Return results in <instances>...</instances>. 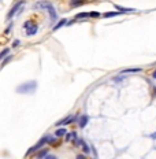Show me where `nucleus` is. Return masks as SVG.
Returning <instances> with one entry per match:
<instances>
[{"label":"nucleus","mask_w":156,"mask_h":159,"mask_svg":"<svg viewBox=\"0 0 156 159\" xmlns=\"http://www.w3.org/2000/svg\"><path fill=\"white\" fill-rule=\"evenodd\" d=\"M37 89V81L32 80V81H26L24 84H21L19 87H16V93L22 95H33Z\"/></svg>","instance_id":"nucleus-1"},{"label":"nucleus","mask_w":156,"mask_h":159,"mask_svg":"<svg viewBox=\"0 0 156 159\" xmlns=\"http://www.w3.org/2000/svg\"><path fill=\"white\" fill-rule=\"evenodd\" d=\"M37 7L42 8V10H47V11L49 12V19L52 21V24L58 19V14H56V10L54 7V4L49 2H38L37 3Z\"/></svg>","instance_id":"nucleus-2"},{"label":"nucleus","mask_w":156,"mask_h":159,"mask_svg":"<svg viewBox=\"0 0 156 159\" xmlns=\"http://www.w3.org/2000/svg\"><path fill=\"white\" fill-rule=\"evenodd\" d=\"M48 141H51V139H49V136H44V137H42V139H41V140H40V141H38V143H37V144H36V145H34V147L29 148V150H28V152H26V157H28V155H29V154H32V152H34V151H37V150H40V148H41V147H44V145H45V144H47V143H48Z\"/></svg>","instance_id":"nucleus-3"},{"label":"nucleus","mask_w":156,"mask_h":159,"mask_svg":"<svg viewBox=\"0 0 156 159\" xmlns=\"http://www.w3.org/2000/svg\"><path fill=\"white\" fill-rule=\"evenodd\" d=\"M24 28L26 29V36H34L36 33L38 32V26L36 25L34 22H30V21L25 22Z\"/></svg>","instance_id":"nucleus-4"},{"label":"nucleus","mask_w":156,"mask_h":159,"mask_svg":"<svg viewBox=\"0 0 156 159\" xmlns=\"http://www.w3.org/2000/svg\"><path fill=\"white\" fill-rule=\"evenodd\" d=\"M22 6H24V2H16L15 4L11 7V10H10V11L7 12V16H6V19H7V21H8V19H11L12 16H14L16 12H18L19 10L22 8Z\"/></svg>","instance_id":"nucleus-5"},{"label":"nucleus","mask_w":156,"mask_h":159,"mask_svg":"<svg viewBox=\"0 0 156 159\" xmlns=\"http://www.w3.org/2000/svg\"><path fill=\"white\" fill-rule=\"evenodd\" d=\"M73 119H74V117L73 115H69V117H66L65 119H62V121H59V122H56V126H63V125H69L70 122H73Z\"/></svg>","instance_id":"nucleus-6"},{"label":"nucleus","mask_w":156,"mask_h":159,"mask_svg":"<svg viewBox=\"0 0 156 159\" xmlns=\"http://www.w3.org/2000/svg\"><path fill=\"white\" fill-rule=\"evenodd\" d=\"M88 121H89L88 115H81V118H79V121H78V126L79 128H85L86 125H88Z\"/></svg>","instance_id":"nucleus-7"},{"label":"nucleus","mask_w":156,"mask_h":159,"mask_svg":"<svg viewBox=\"0 0 156 159\" xmlns=\"http://www.w3.org/2000/svg\"><path fill=\"white\" fill-rule=\"evenodd\" d=\"M118 15H122L121 11H109V12H105V14H103L101 16L103 18H112V16H118Z\"/></svg>","instance_id":"nucleus-8"},{"label":"nucleus","mask_w":156,"mask_h":159,"mask_svg":"<svg viewBox=\"0 0 156 159\" xmlns=\"http://www.w3.org/2000/svg\"><path fill=\"white\" fill-rule=\"evenodd\" d=\"M115 8H117L118 11H121L122 14H123V12H134V11H136L134 8H127V7H122V6H118V4L115 6Z\"/></svg>","instance_id":"nucleus-9"},{"label":"nucleus","mask_w":156,"mask_h":159,"mask_svg":"<svg viewBox=\"0 0 156 159\" xmlns=\"http://www.w3.org/2000/svg\"><path fill=\"white\" fill-rule=\"evenodd\" d=\"M71 7H79V6L86 4V0H71Z\"/></svg>","instance_id":"nucleus-10"},{"label":"nucleus","mask_w":156,"mask_h":159,"mask_svg":"<svg viewBox=\"0 0 156 159\" xmlns=\"http://www.w3.org/2000/svg\"><path fill=\"white\" fill-rule=\"evenodd\" d=\"M67 24H69V22H67V19H66V18H63V19H60V21L58 22V25L54 26V30H58V29H60L62 26H65V25H67Z\"/></svg>","instance_id":"nucleus-11"},{"label":"nucleus","mask_w":156,"mask_h":159,"mask_svg":"<svg viewBox=\"0 0 156 159\" xmlns=\"http://www.w3.org/2000/svg\"><path fill=\"white\" fill-rule=\"evenodd\" d=\"M55 134H56V137H63L65 134H67V132H66L65 128H60V129H58V130L55 132Z\"/></svg>","instance_id":"nucleus-12"},{"label":"nucleus","mask_w":156,"mask_h":159,"mask_svg":"<svg viewBox=\"0 0 156 159\" xmlns=\"http://www.w3.org/2000/svg\"><path fill=\"white\" fill-rule=\"evenodd\" d=\"M141 69L140 67H134V69H126V70L122 71V74H126V73H140Z\"/></svg>","instance_id":"nucleus-13"},{"label":"nucleus","mask_w":156,"mask_h":159,"mask_svg":"<svg viewBox=\"0 0 156 159\" xmlns=\"http://www.w3.org/2000/svg\"><path fill=\"white\" fill-rule=\"evenodd\" d=\"M8 55H10V49L4 48L2 52H0V61H3V58H4V56H8Z\"/></svg>","instance_id":"nucleus-14"},{"label":"nucleus","mask_w":156,"mask_h":159,"mask_svg":"<svg viewBox=\"0 0 156 159\" xmlns=\"http://www.w3.org/2000/svg\"><path fill=\"white\" fill-rule=\"evenodd\" d=\"M82 18H89V12H79L75 15V19H82Z\"/></svg>","instance_id":"nucleus-15"},{"label":"nucleus","mask_w":156,"mask_h":159,"mask_svg":"<svg viewBox=\"0 0 156 159\" xmlns=\"http://www.w3.org/2000/svg\"><path fill=\"white\" fill-rule=\"evenodd\" d=\"M89 16H91V18H100L101 14L99 11H91L89 12Z\"/></svg>","instance_id":"nucleus-16"},{"label":"nucleus","mask_w":156,"mask_h":159,"mask_svg":"<svg viewBox=\"0 0 156 159\" xmlns=\"http://www.w3.org/2000/svg\"><path fill=\"white\" fill-rule=\"evenodd\" d=\"M70 139H77V133H75V132H71V133H69V136L67 137H66V140H70Z\"/></svg>","instance_id":"nucleus-17"},{"label":"nucleus","mask_w":156,"mask_h":159,"mask_svg":"<svg viewBox=\"0 0 156 159\" xmlns=\"http://www.w3.org/2000/svg\"><path fill=\"white\" fill-rule=\"evenodd\" d=\"M11 59H12V56H11V55H8V56H7V59H4V61L2 62V65H3V66H4V65H7L8 62L11 61Z\"/></svg>","instance_id":"nucleus-18"},{"label":"nucleus","mask_w":156,"mask_h":159,"mask_svg":"<svg viewBox=\"0 0 156 159\" xmlns=\"http://www.w3.org/2000/svg\"><path fill=\"white\" fill-rule=\"evenodd\" d=\"M82 150H84V151L86 152V154H88V152L91 151V150H89V147H88V144H86V143H82Z\"/></svg>","instance_id":"nucleus-19"},{"label":"nucleus","mask_w":156,"mask_h":159,"mask_svg":"<svg viewBox=\"0 0 156 159\" xmlns=\"http://www.w3.org/2000/svg\"><path fill=\"white\" fill-rule=\"evenodd\" d=\"M19 44H21V41H19V40H15V41L12 43V47H18Z\"/></svg>","instance_id":"nucleus-20"},{"label":"nucleus","mask_w":156,"mask_h":159,"mask_svg":"<svg viewBox=\"0 0 156 159\" xmlns=\"http://www.w3.org/2000/svg\"><path fill=\"white\" fill-rule=\"evenodd\" d=\"M45 154H47V151H45V150H44V151H42V152H40V154L37 155V157H38L40 159H41V158H44V157H42V155H45Z\"/></svg>","instance_id":"nucleus-21"},{"label":"nucleus","mask_w":156,"mask_h":159,"mask_svg":"<svg viewBox=\"0 0 156 159\" xmlns=\"http://www.w3.org/2000/svg\"><path fill=\"white\" fill-rule=\"evenodd\" d=\"M44 159H56L55 155H48V157H45Z\"/></svg>","instance_id":"nucleus-22"},{"label":"nucleus","mask_w":156,"mask_h":159,"mask_svg":"<svg viewBox=\"0 0 156 159\" xmlns=\"http://www.w3.org/2000/svg\"><path fill=\"white\" fill-rule=\"evenodd\" d=\"M77 159H86L85 155H77Z\"/></svg>","instance_id":"nucleus-23"},{"label":"nucleus","mask_w":156,"mask_h":159,"mask_svg":"<svg viewBox=\"0 0 156 159\" xmlns=\"http://www.w3.org/2000/svg\"><path fill=\"white\" fill-rule=\"evenodd\" d=\"M11 28H12V26H11V25H10V26H8V28H7V29H6V33H10V30H11Z\"/></svg>","instance_id":"nucleus-24"},{"label":"nucleus","mask_w":156,"mask_h":159,"mask_svg":"<svg viewBox=\"0 0 156 159\" xmlns=\"http://www.w3.org/2000/svg\"><path fill=\"white\" fill-rule=\"evenodd\" d=\"M152 77H154V78H155V80H156V70H155V71H154V73H152Z\"/></svg>","instance_id":"nucleus-25"},{"label":"nucleus","mask_w":156,"mask_h":159,"mask_svg":"<svg viewBox=\"0 0 156 159\" xmlns=\"http://www.w3.org/2000/svg\"><path fill=\"white\" fill-rule=\"evenodd\" d=\"M151 137H152V139H156V133H154V134H151Z\"/></svg>","instance_id":"nucleus-26"}]
</instances>
